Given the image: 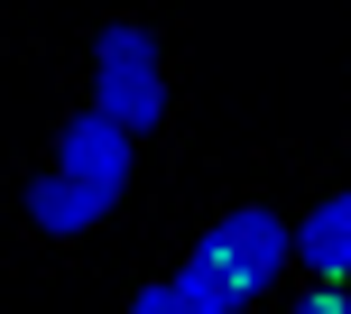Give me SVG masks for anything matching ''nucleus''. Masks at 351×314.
I'll return each instance as SVG.
<instances>
[{
  "instance_id": "obj_1",
  "label": "nucleus",
  "mask_w": 351,
  "mask_h": 314,
  "mask_svg": "<svg viewBox=\"0 0 351 314\" xmlns=\"http://www.w3.org/2000/svg\"><path fill=\"white\" fill-rule=\"evenodd\" d=\"M287 259H296V222H278L268 204H241V213H222V222L194 241V259L176 268V287H185L194 314H250L278 287Z\"/></svg>"
},
{
  "instance_id": "obj_2",
  "label": "nucleus",
  "mask_w": 351,
  "mask_h": 314,
  "mask_svg": "<svg viewBox=\"0 0 351 314\" xmlns=\"http://www.w3.org/2000/svg\"><path fill=\"white\" fill-rule=\"evenodd\" d=\"M93 111L121 121L130 139L167 121V65H158V37H148V28L111 19V28L93 37Z\"/></svg>"
},
{
  "instance_id": "obj_3",
  "label": "nucleus",
  "mask_w": 351,
  "mask_h": 314,
  "mask_svg": "<svg viewBox=\"0 0 351 314\" xmlns=\"http://www.w3.org/2000/svg\"><path fill=\"white\" fill-rule=\"evenodd\" d=\"M56 176H74L84 194L121 204V185H130V130H121V121H102V111L84 102L65 130H56Z\"/></svg>"
},
{
  "instance_id": "obj_4",
  "label": "nucleus",
  "mask_w": 351,
  "mask_h": 314,
  "mask_svg": "<svg viewBox=\"0 0 351 314\" xmlns=\"http://www.w3.org/2000/svg\"><path fill=\"white\" fill-rule=\"evenodd\" d=\"M296 259L315 268L324 287L351 278V194H333V204H315V213L296 222Z\"/></svg>"
},
{
  "instance_id": "obj_5",
  "label": "nucleus",
  "mask_w": 351,
  "mask_h": 314,
  "mask_svg": "<svg viewBox=\"0 0 351 314\" xmlns=\"http://www.w3.org/2000/svg\"><path fill=\"white\" fill-rule=\"evenodd\" d=\"M102 213H111V204H102V194H84L74 176H28V222L47 231V241H74V231H93Z\"/></svg>"
},
{
  "instance_id": "obj_6",
  "label": "nucleus",
  "mask_w": 351,
  "mask_h": 314,
  "mask_svg": "<svg viewBox=\"0 0 351 314\" xmlns=\"http://www.w3.org/2000/svg\"><path fill=\"white\" fill-rule=\"evenodd\" d=\"M130 314H194V305H185V287H176V278H158V287L130 296Z\"/></svg>"
},
{
  "instance_id": "obj_7",
  "label": "nucleus",
  "mask_w": 351,
  "mask_h": 314,
  "mask_svg": "<svg viewBox=\"0 0 351 314\" xmlns=\"http://www.w3.org/2000/svg\"><path fill=\"white\" fill-rule=\"evenodd\" d=\"M296 314H351V296H342V287H315V296H305Z\"/></svg>"
}]
</instances>
